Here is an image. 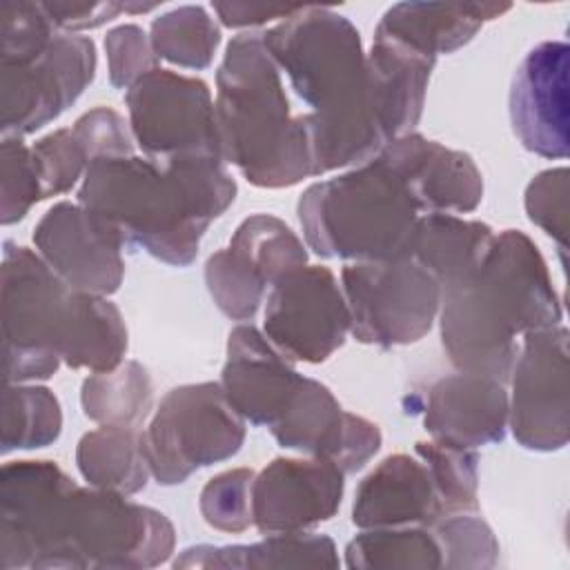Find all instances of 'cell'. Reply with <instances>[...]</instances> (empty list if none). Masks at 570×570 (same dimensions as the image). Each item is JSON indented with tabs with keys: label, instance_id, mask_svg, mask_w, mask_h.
<instances>
[{
	"label": "cell",
	"instance_id": "cell-23",
	"mask_svg": "<svg viewBox=\"0 0 570 570\" xmlns=\"http://www.w3.org/2000/svg\"><path fill=\"white\" fill-rule=\"evenodd\" d=\"M434 58L374 36L367 51L370 94L385 142L414 131L421 120Z\"/></svg>",
	"mask_w": 570,
	"mask_h": 570
},
{
	"label": "cell",
	"instance_id": "cell-16",
	"mask_svg": "<svg viewBox=\"0 0 570 570\" xmlns=\"http://www.w3.org/2000/svg\"><path fill=\"white\" fill-rule=\"evenodd\" d=\"M343 490L345 474L334 463L276 456L254 476V528L263 534L312 530L338 512Z\"/></svg>",
	"mask_w": 570,
	"mask_h": 570
},
{
	"label": "cell",
	"instance_id": "cell-20",
	"mask_svg": "<svg viewBox=\"0 0 570 570\" xmlns=\"http://www.w3.org/2000/svg\"><path fill=\"white\" fill-rule=\"evenodd\" d=\"M423 425L434 441L454 448L501 443L508 430L505 383L461 370L439 379L428 392Z\"/></svg>",
	"mask_w": 570,
	"mask_h": 570
},
{
	"label": "cell",
	"instance_id": "cell-36",
	"mask_svg": "<svg viewBox=\"0 0 570 570\" xmlns=\"http://www.w3.org/2000/svg\"><path fill=\"white\" fill-rule=\"evenodd\" d=\"M256 472L249 468H232L212 476L200 490L198 508L207 525L220 532H245L254 525L252 485Z\"/></svg>",
	"mask_w": 570,
	"mask_h": 570
},
{
	"label": "cell",
	"instance_id": "cell-39",
	"mask_svg": "<svg viewBox=\"0 0 570 570\" xmlns=\"http://www.w3.org/2000/svg\"><path fill=\"white\" fill-rule=\"evenodd\" d=\"M530 223L543 229L559 249L566 252L568 240V169L552 167L539 171L525 187L523 196Z\"/></svg>",
	"mask_w": 570,
	"mask_h": 570
},
{
	"label": "cell",
	"instance_id": "cell-3",
	"mask_svg": "<svg viewBox=\"0 0 570 570\" xmlns=\"http://www.w3.org/2000/svg\"><path fill=\"white\" fill-rule=\"evenodd\" d=\"M236 198V183L223 163L160 165L145 156L98 158L78 189V203L105 220L125 247L185 267L200 238Z\"/></svg>",
	"mask_w": 570,
	"mask_h": 570
},
{
	"label": "cell",
	"instance_id": "cell-6",
	"mask_svg": "<svg viewBox=\"0 0 570 570\" xmlns=\"http://www.w3.org/2000/svg\"><path fill=\"white\" fill-rule=\"evenodd\" d=\"M176 546L171 521L125 494L71 481L29 528L31 570H140L165 563Z\"/></svg>",
	"mask_w": 570,
	"mask_h": 570
},
{
	"label": "cell",
	"instance_id": "cell-26",
	"mask_svg": "<svg viewBox=\"0 0 570 570\" xmlns=\"http://www.w3.org/2000/svg\"><path fill=\"white\" fill-rule=\"evenodd\" d=\"M76 465L87 485L125 497L140 492L151 476L140 428L100 425L82 434Z\"/></svg>",
	"mask_w": 570,
	"mask_h": 570
},
{
	"label": "cell",
	"instance_id": "cell-10",
	"mask_svg": "<svg viewBox=\"0 0 570 570\" xmlns=\"http://www.w3.org/2000/svg\"><path fill=\"white\" fill-rule=\"evenodd\" d=\"M341 289L350 334L363 345H412L432 330L441 307L436 278L410 256L347 263Z\"/></svg>",
	"mask_w": 570,
	"mask_h": 570
},
{
	"label": "cell",
	"instance_id": "cell-22",
	"mask_svg": "<svg viewBox=\"0 0 570 570\" xmlns=\"http://www.w3.org/2000/svg\"><path fill=\"white\" fill-rule=\"evenodd\" d=\"M510 9V2H399L381 16L374 36L436 60L465 47L485 22Z\"/></svg>",
	"mask_w": 570,
	"mask_h": 570
},
{
	"label": "cell",
	"instance_id": "cell-19",
	"mask_svg": "<svg viewBox=\"0 0 570 570\" xmlns=\"http://www.w3.org/2000/svg\"><path fill=\"white\" fill-rule=\"evenodd\" d=\"M218 383L245 423L272 428L303 383V374L263 330L243 323L227 336V358Z\"/></svg>",
	"mask_w": 570,
	"mask_h": 570
},
{
	"label": "cell",
	"instance_id": "cell-33",
	"mask_svg": "<svg viewBox=\"0 0 570 570\" xmlns=\"http://www.w3.org/2000/svg\"><path fill=\"white\" fill-rule=\"evenodd\" d=\"M441 548L443 568L488 570L499 559V541L479 510L450 512L428 525Z\"/></svg>",
	"mask_w": 570,
	"mask_h": 570
},
{
	"label": "cell",
	"instance_id": "cell-31",
	"mask_svg": "<svg viewBox=\"0 0 570 570\" xmlns=\"http://www.w3.org/2000/svg\"><path fill=\"white\" fill-rule=\"evenodd\" d=\"M149 40L160 60L183 69H207L220 45L216 20L200 4H183L151 20Z\"/></svg>",
	"mask_w": 570,
	"mask_h": 570
},
{
	"label": "cell",
	"instance_id": "cell-30",
	"mask_svg": "<svg viewBox=\"0 0 570 570\" xmlns=\"http://www.w3.org/2000/svg\"><path fill=\"white\" fill-rule=\"evenodd\" d=\"M62 410L58 396L42 385L7 383L2 392V454L38 450L58 441Z\"/></svg>",
	"mask_w": 570,
	"mask_h": 570
},
{
	"label": "cell",
	"instance_id": "cell-14",
	"mask_svg": "<svg viewBox=\"0 0 570 570\" xmlns=\"http://www.w3.org/2000/svg\"><path fill=\"white\" fill-rule=\"evenodd\" d=\"M42 261L76 292L109 296L125 276L122 240L80 203L60 200L33 227Z\"/></svg>",
	"mask_w": 570,
	"mask_h": 570
},
{
	"label": "cell",
	"instance_id": "cell-11",
	"mask_svg": "<svg viewBox=\"0 0 570 570\" xmlns=\"http://www.w3.org/2000/svg\"><path fill=\"white\" fill-rule=\"evenodd\" d=\"M96 76V45L87 36L56 31L33 58L2 65V138H24L71 107Z\"/></svg>",
	"mask_w": 570,
	"mask_h": 570
},
{
	"label": "cell",
	"instance_id": "cell-27",
	"mask_svg": "<svg viewBox=\"0 0 570 570\" xmlns=\"http://www.w3.org/2000/svg\"><path fill=\"white\" fill-rule=\"evenodd\" d=\"M87 419L100 425L140 428L154 405V385L145 365L122 361L116 370L91 372L80 387Z\"/></svg>",
	"mask_w": 570,
	"mask_h": 570
},
{
	"label": "cell",
	"instance_id": "cell-5",
	"mask_svg": "<svg viewBox=\"0 0 570 570\" xmlns=\"http://www.w3.org/2000/svg\"><path fill=\"white\" fill-rule=\"evenodd\" d=\"M216 125L223 160L263 189H283L314 176L305 114H292L281 69L263 33L234 36L216 71Z\"/></svg>",
	"mask_w": 570,
	"mask_h": 570
},
{
	"label": "cell",
	"instance_id": "cell-15",
	"mask_svg": "<svg viewBox=\"0 0 570 570\" xmlns=\"http://www.w3.org/2000/svg\"><path fill=\"white\" fill-rule=\"evenodd\" d=\"M278 445L334 463L345 476L365 468L381 450V430L341 407L327 385L303 376L296 394L269 428Z\"/></svg>",
	"mask_w": 570,
	"mask_h": 570
},
{
	"label": "cell",
	"instance_id": "cell-1",
	"mask_svg": "<svg viewBox=\"0 0 570 570\" xmlns=\"http://www.w3.org/2000/svg\"><path fill=\"white\" fill-rule=\"evenodd\" d=\"M263 42L305 111L314 176L358 167L385 145L358 29L330 7L301 4L263 31Z\"/></svg>",
	"mask_w": 570,
	"mask_h": 570
},
{
	"label": "cell",
	"instance_id": "cell-12",
	"mask_svg": "<svg viewBox=\"0 0 570 570\" xmlns=\"http://www.w3.org/2000/svg\"><path fill=\"white\" fill-rule=\"evenodd\" d=\"M568 336L561 323L521 336L508 379V428L525 450L557 452L568 445Z\"/></svg>",
	"mask_w": 570,
	"mask_h": 570
},
{
	"label": "cell",
	"instance_id": "cell-41",
	"mask_svg": "<svg viewBox=\"0 0 570 570\" xmlns=\"http://www.w3.org/2000/svg\"><path fill=\"white\" fill-rule=\"evenodd\" d=\"M49 22L65 33L96 29L120 13H127V2H40Z\"/></svg>",
	"mask_w": 570,
	"mask_h": 570
},
{
	"label": "cell",
	"instance_id": "cell-25",
	"mask_svg": "<svg viewBox=\"0 0 570 570\" xmlns=\"http://www.w3.org/2000/svg\"><path fill=\"white\" fill-rule=\"evenodd\" d=\"M494 229L456 214H423L416 223L407 256L428 269L441 292L465 281L483 261Z\"/></svg>",
	"mask_w": 570,
	"mask_h": 570
},
{
	"label": "cell",
	"instance_id": "cell-32",
	"mask_svg": "<svg viewBox=\"0 0 570 570\" xmlns=\"http://www.w3.org/2000/svg\"><path fill=\"white\" fill-rule=\"evenodd\" d=\"M414 454L428 465L436 488L443 514L479 510V456L472 450L439 443L434 439L419 441Z\"/></svg>",
	"mask_w": 570,
	"mask_h": 570
},
{
	"label": "cell",
	"instance_id": "cell-28",
	"mask_svg": "<svg viewBox=\"0 0 570 570\" xmlns=\"http://www.w3.org/2000/svg\"><path fill=\"white\" fill-rule=\"evenodd\" d=\"M345 566L352 570H436L443 557L428 525L361 530L345 546Z\"/></svg>",
	"mask_w": 570,
	"mask_h": 570
},
{
	"label": "cell",
	"instance_id": "cell-29",
	"mask_svg": "<svg viewBox=\"0 0 570 570\" xmlns=\"http://www.w3.org/2000/svg\"><path fill=\"white\" fill-rule=\"evenodd\" d=\"M227 249L267 287L307 265V245L272 214L247 216L232 234Z\"/></svg>",
	"mask_w": 570,
	"mask_h": 570
},
{
	"label": "cell",
	"instance_id": "cell-17",
	"mask_svg": "<svg viewBox=\"0 0 570 570\" xmlns=\"http://www.w3.org/2000/svg\"><path fill=\"white\" fill-rule=\"evenodd\" d=\"M566 40H546L519 62L510 87V125L523 149L541 158H566L570 145Z\"/></svg>",
	"mask_w": 570,
	"mask_h": 570
},
{
	"label": "cell",
	"instance_id": "cell-18",
	"mask_svg": "<svg viewBox=\"0 0 570 570\" xmlns=\"http://www.w3.org/2000/svg\"><path fill=\"white\" fill-rule=\"evenodd\" d=\"M376 158L403 183L421 214H465L483 200V176L472 156L419 131L385 142Z\"/></svg>",
	"mask_w": 570,
	"mask_h": 570
},
{
	"label": "cell",
	"instance_id": "cell-13",
	"mask_svg": "<svg viewBox=\"0 0 570 570\" xmlns=\"http://www.w3.org/2000/svg\"><path fill=\"white\" fill-rule=\"evenodd\" d=\"M263 334L292 363H323L343 347L350 312L334 272L303 265L269 287Z\"/></svg>",
	"mask_w": 570,
	"mask_h": 570
},
{
	"label": "cell",
	"instance_id": "cell-40",
	"mask_svg": "<svg viewBox=\"0 0 570 570\" xmlns=\"http://www.w3.org/2000/svg\"><path fill=\"white\" fill-rule=\"evenodd\" d=\"M105 53L109 82L116 89H129L142 76L158 69L160 62L149 36L131 22L118 24L105 36Z\"/></svg>",
	"mask_w": 570,
	"mask_h": 570
},
{
	"label": "cell",
	"instance_id": "cell-9",
	"mask_svg": "<svg viewBox=\"0 0 570 570\" xmlns=\"http://www.w3.org/2000/svg\"><path fill=\"white\" fill-rule=\"evenodd\" d=\"M125 105L134 142L145 158L160 165L225 163L205 80L158 67L125 91Z\"/></svg>",
	"mask_w": 570,
	"mask_h": 570
},
{
	"label": "cell",
	"instance_id": "cell-37",
	"mask_svg": "<svg viewBox=\"0 0 570 570\" xmlns=\"http://www.w3.org/2000/svg\"><path fill=\"white\" fill-rule=\"evenodd\" d=\"M0 180H2V225L22 220L29 209L42 200V185L33 163L31 145L22 138H2L0 145Z\"/></svg>",
	"mask_w": 570,
	"mask_h": 570
},
{
	"label": "cell",
	"instance_id": "cell-4",
	"mask_svg": "<svg viewBox=\"0 0 570 570\" xmlns=\"http://www.w3.org/2000/svg\"><path fill=\"white\" fill-rule=\"evenodd\" d=\"M441 343L450 363L508 383L519 336L559 325L561 298L539 247L519 229L494 234L479 267L441 292Z\"/></svg>",
	"mask_w": 570,
	"mask_h": 570
},
{
	"label": "cell",
	"instance_id": "cell-34",
	"mask_svg": "<svg viewBox=\"0 0 570 570\" xmlns=\"http://www.w3.org/2000/svg\"><path fill=\"white\" fill-rule=\"evenodd\" d=\"M205 285L216 307L232 321H252L267 292V285L238 263L227 247L207 258Z\"/></svg>",
	"mask_w": 570,
	"mask_h": 570
},
{
	"label": "cell",
	"instance_id": "cell-2",
	"mask_svg": "<svg viewBox=\"0 0 570 570\" xmlns=\"http://www.w3.org/2000/svg\"><path fill=\"white\" fill-rule=\"evenodd\" d=\"M4 381L53 376L73 370H116L127 352L120 309L98 294L71 289L38 252L4 243L2 252Z\"/></svg>",
	"mask_w": 570,
	"mask_h": 570
},
{
	"label": "cell",
	"instance_id": "cell-7",
	"mask_svg": "<svg viewBox=\"0 0 570 570\" xmlns=\"http://www.w3.org/2000/svg\"><path fill=\"white\" fill-rule=\"evenodd\" d=\"M305 245L347 263L407 256L423 216L403 183L374 156L334 178L312 183L296 205Z\"/></svg>",
	"mask_w": 570,
	"mask_h": 570
},
{
	"label": "cell",
	"instance_id": "cell-8",
	"mask_svg": "<svg viewBox=\"0 0 570 570\" xmlns=\"http://www.w3.org/2000/svg\"><path fill=\"white\" fill-rule=\"evenodd\" d=\"M151 476L178 485L196 470L227 461L245 443V419L220 383H187L169 390L142 430Z\"/></svg>",
	"mask_w": 570,
	"mask_h": 570
},
{
	"label": "cell",
	"instance_id": "cell-35",
	"mask_svg": "<svg viewBox=\"0 0 570 570\" xmlns=\"http://www.w3.org/2000/svg\"><path fill=\"white\" fill-rule=\"evenodd\" d=\"M33 163L42 185V200L67 194L80 178H85L94 163L87 145L73 127L56 129L31 145Z\"/></svg>",
	"mask_w": 570,
	"mask_h": 570
},
{
	"label": "cell",
	"instance_id": "cell-21",
	"mask_svg": "<svg viewBox=\"0 0 570 570\" xmlns=\"http://www.w3.org/2000/svg\"><path fill=\"white\" fill-rule=\"evenodd\" d=\"M443 508L428 472L414 454L385 456L356 488L352 523L361 530L432 525Z\"/></svg>",
	"mask_w": 570,
	"mask_h": 570
},
{
	"label": "cell",
	"instance_id": "cell-38",
	"mask_svg": "<svg viewBox=\"0 0 570 570\" xmlns=\"http://www.w3.org/2000/svg\"><path fill=\"white\" fill-rule=\"evenodd\" d=\"M56 31L40 2H2L0 65H18L33 58L51 42Z\"/></svg>",
	"mask_w": 570,
	"mask_h": 570
},
{
	"label": "cell",
	"instance_id": "cell-42",
	"mask_svg": "<svg viewBox=\"0 0 570 570\" xmlns=\"http://www.w3.org/2000/svg\"><path fill=\"white\" fill-rule=\"evenodd\" d=\"M301 4H245V2H212V9L216 11L220 24L229 29H252L261 27L274 20L289 18Z\"/></svg>",
	"mask_w": 570,
	"mask_h": 570
},
{
	"label": "cell",
	"instance_id": "cell-24",
	"mask_svg": "<svg viewBox=\"0 0 570 570\" xmlns=\"http://www.w3.org/2000/svg\"><path fill=\"white\" fill-rule=\"evenodd\" d=\"M338 552L327 534L316 532H283L265 534L258 543L234 546H191L176 559L174 568H338Z\"/></svg>",
	"mask_w": 570,
	"mask_h": 570
}]
</instances>
